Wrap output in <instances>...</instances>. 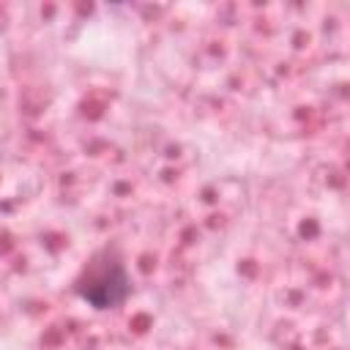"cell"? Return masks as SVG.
<instances>
[{"instance_id":"1","label":"cell","mask_w":350,"mask_h":350,"mask_svg":"<svg viewBox=\"0 0 350 350\" xmlns=\"http://www.w3.org/2000/svg\"><path fill=\"white\" fill-rule=\"evenodd\" d=\"M126 293H129L126 268L109 254L93 260L79 279V295L85 301H90L96 309H109V306L120 304L126 298Z\"/></svg>"}]
</instances>
